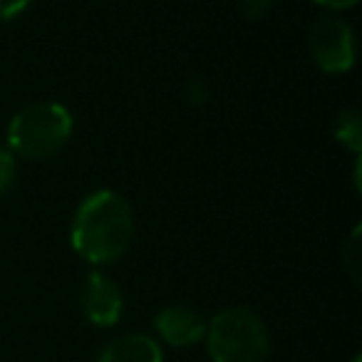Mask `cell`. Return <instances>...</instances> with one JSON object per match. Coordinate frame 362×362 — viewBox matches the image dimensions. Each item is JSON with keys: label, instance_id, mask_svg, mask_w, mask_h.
Instances as JSON below:
<instances>
[{"label": "cell", "instance_id": "1", "mask_svg": "<svg viewBox=\"0 0 362 362\" xmlns=\"http://www.w3.org/2000/svg\"><path fill=\"white\" fill-rule=\"evenodd\" d=\"M134 233L132 209L119 194L102 189L77 206L70 241L77 256L95 266H105L124 256Z\"/></svg>", "mask_w": 362, "mask_h": 362}, {"label": "cell", "instance_id": "2", "mask_svg": "<svg viewBox=\"0 0 362 362\" xmlns=\"http://www.w3.org/2000/svg\"><path fill=\"white\" fill-rule=\"evenodd\" d=\"M72 115L57 102H35L8 124V149L23 159H50L72 136Z\"/></svg>", "mask_w": 362, "mask_h": 362}, {"label": "cell", "instance_id": "3", "mask_svg": "<svg viewBox=\"0 0 362 362\" xmlns=\"http://www.w3.org/2000/svg\"><path fill=\"white\" fill-rule=\"evenodd\" d=\"M209 355L214 362H266L268 330L248 308L221 310L206 325Z\"/></svg>", "mask_w": 362, "mask_h": 362}, {"label": "cell", "instance_id": "4", "mask_svg": "<svg viewBox=\"0 0 362 362\" xmlns=\"http://www.w3.org/2000/svg\"><path fill=\"white\" fill-rule=\"evenodd\" d=\"M310 57L322 72L340 75L347 72L355 62V37L345 21L335 16L317 18L308 33Z\"/></svg>", "mask_w": 362, "mask_h": 362}, {"label": "cell", "instance_id": "5", "mask_svg": "<svg viewBox=\"0 0 362 362\" xmlns=\"http://www.w3.org/2000/svg\"><path fill=\"white\" fill-rule=\"evenodd\" d=\"M122 308H124V298L119 286L105 273H90L82 288V310L87 320L100 327H110L122 317Z\"/></svg>", "mask_w": 362, "mask_h": 362}, {"label": "cell", "instance_id": "6", "mask_svg": "<svg viewBox=\"0 0 362 362\" xmlns=\"http://www.w3.org/2000/svg\"><path fill=\"white\" fill-rule=\"evenodd\" d=\"M154 327L164 342L174 347H192L206 337V322L192 308L171 305L156 313Z\"/></svg>", "mask_w": 362, "mask_h": 362}, {"label": "cell", "instance_id": "7", "mask_svg": "<svg viewBox=\"0 0 362 362\" xmlns=\"http://www.w3.org/2000/svg\"><path fill=\"white\" fill-rule=\"evenodd\" d=\"M161 347L141 332L122 335L102 350L100 362H161Z\"/></svg>", "mask_w": 362, "mask_h": 362}, {"label": "cell", "instance_id": "8", "mask_svg": "<svg viewBox=\"0 0 362 362\" xmlns=\"http://www.w3.org/2000/svg\"><path fill=\"white\" fill-rule=\"evenodd\" d=\"M335 139L352 154L362 151V119L357 110H342L335 119Z\"/></svg>", "mask_w": 362, "mask_h": 362}, {"label": "cell", "instance_id": "9", "mask_svg": "<svg viewBox=\"0 0 362 362\" xmlns=\"http://www.w3.org/2000/svg\"><path fill=\"white\" fill-rule=\"evenodd\" d=\"M360 236H362V228L355 226L347 238V243L342 246V266L345 271L352 276V281H360V263H362V246H360Z\"/></svg>", "mask_w": 362, "mask_h": 362}, {"label": "cell", "instance_id": "10", "mask_svg": "<svg viewBox=\"0 0 362 362\" xmlns=\"http://www.w3.org/2000/svg\"><path fill=\"white\" fill-rule=\"evenodd\" d=\"M16 181V154L8 146H0V197L13 187Z\"/></svg>", "mask_w": 362, "mask_h": 362}, {"label": "cell", "instance_id": "11", "mask_svg": "<svg viewBox=\"0 0 362 362\" xmlns=\"http://www.w3.org/2000/svg\"><path fill=\"white\" fill-rule=\"evenodd\" d=\"M273 3H276V0H241L243 16H246L248 21H261V18L268 16Z\"/></svg>", "mask_w": 362, "mask_h": 362}, {"label": "cell", "instance_id": "12", "mask_svg": "<svg viewBox=\"0 0 362 362\" xmlns=\"http://www.w3.org/2000/svg\"><path fill=\"white\" fill-rule=\"evenodd\" d=\"M189 102H192L194 107H204L209 102V87L202 77H194V80L189 82Z\"/></svg>", "mask_w": 362, "mask_h": 362}, {"label": "cell", "instance_id": "13", "mask_svg": "<svg viewBox=\"0 0 362 362\" xmlns=\"http://www.w3.org/2000/svg\"><path fill=\"white\" fill-rule=\"evenodd\" d=\"M33 0H0V21H11L18 13H23Z\"/></svg>", "mask_w": 362, "mask_h": 362}, {"label": "cell", "instance_id": "14", "mask_svg": "<svg viewBox=\"0 0 362 362\" xmlns=\"http://www.w3.org/2000/svg\"><path fill=\"white\" fill-rule=\"evenodd\" d=\"M317 6H325L330 11H345V8H352L357 0H315Z\"/></svg>", "mask_w": 362, "mask_h": 362}, {"label": "cell", "instance_id": "15", "mask_svg": "<svg viewBox=\"0 0 362 362\" xmlns=\"http://www.w3.org/2000/svg\"><path fill=\"white\" fill-rule=\"evenodd\" d=\"M355 362H360V357H355Z\"/></svg>", "mask_w": 362, "mask_h": 362}]
</instances>
